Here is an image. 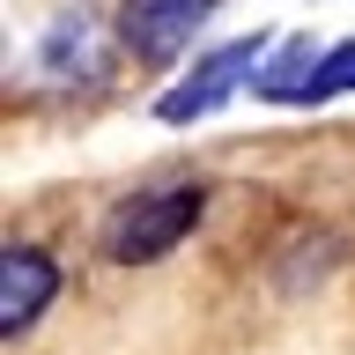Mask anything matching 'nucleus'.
<instances>
[{
  "mask_svg": "<svg viewBox=\"0 0 355 355\" xmlns=\"http://www.w3.org/2000/svg\"><path fill=\"white\" fill-rule=\"evenodd\" d=\"M266 44H274V30H237V37H215L200 44L193 60L178 67V82L155 89L148 119L155 126H200V119H215V111L237 104V89H252V74H259Z\"/></svg>",
  "mask_w": 355,
  "mask_h": 355,
  "instance_id": "2",
  "label": "nucleus"
},
{
  "mask_svg": "<svg viewBox=\"0 0 355 355\" xmlns=\"http://www.w3.org/2000/svg\"><path fill=\"white\" fill-rule=\"evenodd\" d=\"M119 52H126V44H119L111 15H96V8H60V15L37 30V44H30V67H37L60 96H82V89L111 82V60H119Z\"/></svg>",
  "mask_w": 355,
  "mask_h": 355,
  "instance_id": "3",
  "label": "nucleus"
},
{
  "mask_svg": "<svg viewBox=\"0 0 355 355\" xmlns=\"http://www.w3.org/2000/svg\"><path fill=\"white\" fill-rule=\"evenodd\" d=\"M222 8L230 0H119L111 8V30H119L133 67H185Z\"/></svg>",
  "mask_w": 355,
  "mask_h": 355,
  "instance_id": "4",
  "label": "nucleus"
},
{
  "mask_svg": "<svg viewBox=\"0 0 355 355\" xmlns=\"http://www.w3.org/2000/svg\"><path fill=\"white\" fill-rule=\"evenodd\" d=\"M200 215H207V193H200L193 178L133 185V193H119L104 207V222H96V252H104L111 266H155V259H171L178 244L200 230Z\"/></svg>",
  "mask_w": 355,
  "mask_h": 355,
  "instance_id": "1",
  "label": "nucleus"
},
{
  "mask_svg": "<svg viewBox=\"0 0 355 355\" xmlns=\"http://www.w3.org/2000/svg\"><path fill=\"white\" fill-rule=\"evenodd\" d=\"M60 288H67L60 259H52L44 244L15 237L8 252H0V333H8V340H22V333L37 326L44 311L60 304Z\"/></svg>",
  "mask_w": 355,
  "mask_h": 355,
  "instance_id": "5",
  "label": "nucleus"
},
{
  "mask_svg": "<svg viewBox=\"0 0 355 355\" xmlns=\"http://www.w3.org/2000/svg\"><path fill=\"white\" fill-rule=\"evenodd\" d=\"M340 96H355V37H340V44H326V52H318V67H311V82H304V104H296V111L340 104Z\"/></svg>",
  "mask_w": 355,
  "mask_h": 355,
  "instance_id": "7",
  "label": "nucleus"
},
{
  "mask_svg": "<svg viewBox=\"0 0 355 355\" xmlns=\"http://www.w3.org/2000/svg\"><path fill=\"white\" fill-rule=\"evenodd\" d=\"M318 52L326 44L311 37V30H282V37L266 44L259 74H252V96L259 104H304V82H311V67H318Z\"/></svg>",
  "mask_w": 355,
  "mask_h": 355,
  "instance_id": "6",
  "label": "nucleus"
}]
</instances>
